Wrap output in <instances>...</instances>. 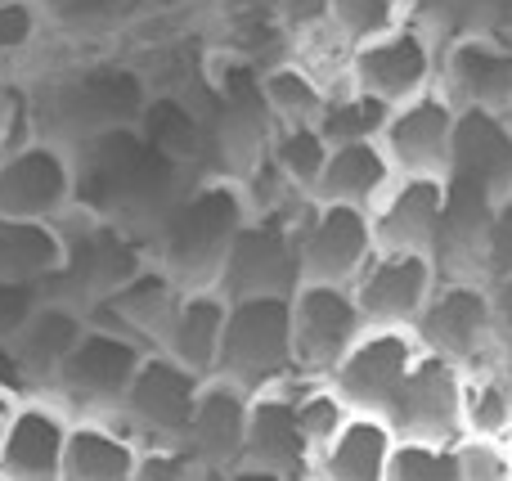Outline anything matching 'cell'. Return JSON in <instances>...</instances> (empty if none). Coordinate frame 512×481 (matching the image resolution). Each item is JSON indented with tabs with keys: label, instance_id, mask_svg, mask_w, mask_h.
Instances as JSON below:
<instances>
[{
	"label": "cell",
	"instance_id": "1",
	"mask_svg": "<svg viewBox=\"0 0 512 481\" xmlns=\"http://www.w3.org/2000/svg\"><path fill=\"white\" fill-rule=\"evenodd\" d=\"M248 216L252 207L234 176L194 180L153 234V261L180 288H216Z\"/></svg>",
	"mask_w": 512,
	"mask_h": 481
},
{
	"label": "cell",
	"instance_id": "2",
	"mask_svg": "<svg viewBox=\"0 0 512 481\" xmlns=\"http://www.w3.org/2000/svg\"><path fill=\"white\" fill-rule=\"evenodd\" d=\"M153 90L135 68L122 63H81V68L63 72L50 86L45 113H36V131L45 140L81 144L90 135L122 131V126H140L144 108H149Z\"/></svg>",
	"mask_w": 512,
	"mask_h": 481
},
{
	"label": "cell",
	"instance_id": "3",
	"mask_svg": "<svg viewBox=\"0 0 512 481\" xmlns=\"http://www.w3.org/2000/svg\"><path fill=\"white\" fill-rule=\"evenodd\" d=\"M63 230V270L45 293L63 297V302L81 306V311H95L99 302H108L113 293H122L135 275L153 261V248L140 239L135 230L108 221V216H95L86 207H77L72 216L59 221Z\"/></svg>",
	"mask_w": 512,
	"mask_h": 481
},
{
	"label": "cell",
	"instance_id": "4",
	"mask_svg": "<svg viewBox=\"0 0 512 481\" xmlns=\"http://www.w3.org/2000/svg\"><path fill=\"white\" fill-rule=\"evenodd\" d=\"M297 374V351H292V297H239L230 302L225 324V347L216 378L265 392Z\"/></svg>",
	"mask_w": 512,
	"mask_h": 481
},
{
	"label": "cell",
	"instance_id": "5",
	"mask_svg": "<svg viewBox=\"0 0 512 481\" xmlns=\"http://www.w3.org/2000/svg\"><path fill=\"white\" fill-rule=\"evenodd\" d=\"M301 207L248 216L221 270V293L239 297H292L301 288Z\"/></svg>",
	"mask_w": 512,
	"mask_h": 481
},
{
	"label": "cell",
	"instance_id": "6",
	"mask_svg": "<svg viewBox=\"0 0 512 481\" xmlns=\"http://www.w3.org/2000/svg\"><path fill=\"white\" fill-rule=\"evenodd\" d=\"M203 383L194 369H185L180 360L162 356V351H149V360L140 365L131 392H126L122 410L108 414L126 437H135L144 450L149 446H185L189 423H194L198 396H203Z\"/></svg>",
	"mask_w": 512,
	"mask_h": 481
},
{
	"label": "cell",
	"instance_id": "7",
	"mask_svg": "<svg viewBox=\"0 0 512 481\" xmlns=\"http://www.w3.org/2000/svg\"><path fill=\"white\" fill-rule=\"evenodd\" d=\"M144 360H149V347L131 342L126 333L104 329V324H90L50 396H59L77 419H108L122 410Z\"/></svg>",
	"mask_w": 512,
	"mask_h": 481
},
{
	"label": "cell",
	"instance_id": "8",
	"mask_svg": "<svg viewBox=\"0 0 512 481\" xmlns=\"http://www.w3.org/2000/svg\"><path fill=\"white\" fill-rule=\"evenodd\" d=\"M436 81H441V41L423 18L378 36V41L355 45L351 54V90L382 99L387 108L427 95L436 90Z\"/></svg>",
	"mask_w": 512,
	"mask_h": 481
},
{
	"label": "cell",
	"instance_id": "9",
	"mask_svg": "<svg viewBox=\"0 0 512 481\" xmlns=\"http://www.w3.org/2000/svg\"><path fill=\"white\" fill-rule=\"evenodd\" d=\"M414 338L423 351L454 360L459 369L477 365V360L499 351V329H495V293L486 279H441L418 315Z\"/></svg>",
	"mask_w": 512,
	"mask_h": 481
},
{
	"label": "cell",
	"instance_id": "10",
	"mask_svg": "<svg viewBox=\"0 0 512 481\" xmlns=\"http://www.w3.org/2000/svg\"><path fill=\"white\" fill-rule=\"evenodd\" d=\"M77 212V162L59 140L36 135L32 144L0 158V216L59 225Z\"/></svg>",
	"mask_w": 512,
	"mask_h": 481
},
{
	"label": "cell",
	"instance_id": "11",
	"mask_svg": "<svg viewBox=\"0 0 512 481\" xmlns=\"http://www.w3.org/2000/svg\"><path fill=\"white\" fill-rule=\"evenodd\" d=\"M369 320H364L360 302L351 288H328V284H301L292 293V351H297V374L328 383L337 374L351 347L364 338Z\"/></svg>",
	"mask_w": 512,
	"mask_h": 481
},
{
	"label": "cell",
	"instance_id": "12",
	"mask_svg": "<svg viewBox=\"0 0 512 481\" xmlns=\"http://www.w3.org/2000/svg\"><path fill=\"white\" fill-rule=\"evenodd\" d=\"M373 257L378 239L369 212L342 203H310L301 212V284L355 288Z\"/></svg>",
	"mask_w": 512,
	"mask_h": 481
},
{
	"label": "cell",
	"instance_id": "13",
	"mask_svg": "<svg viewBox=\"0 0 512 481\" xmlns=\"http://www.w3.org/2000/svg\"><path fill=\"white\" fill-rule=\"evenodd\" d=\"M418 360H423V342L414 338V329H364V338L337 365L328 387L351 405V414H382L387 419Z\"/></svg>",
	"mask_w": 512,
	"mask_h": 481
},
{
	"label": "cell",
	"instance_id": "14",
	"mask_svg": "<svg viewBox=\"0 0 512 481\" xmlns=\"http://www.w3.org/2000/svg\"><path fill=\"white\" fill-rule=\"evenodd\" d=\"M310 378L292 374L288 383L265 387L252 396V423H248V450L243 464L265 468V473L283 481H306L315 477V450L306 441V423H301V392Z\"/></svg>",
	"mask_w": 512,
	"mask_h": 481
},
{
	"label": "cell",
	"instance_id": "15",
	"mask_svg": "<svg viewBox=\"0 0 512 481\" xmlns=\"http://www.w3.org/2000/svg\"><path fill=\"white\" fill-rule=\"evenodd\" d=\"M387 423L400 441H463V369L445 356L423 351L409 383L400 387L396 405L387 410Z\"/></svg>",
	"mask_w": 512,
	"mask_h": 481
},
{
	"label": "cell",
	"instance_id": "16",
	"mask_svg": "<svg viewBox=\"0 0 512 481\" xmlns=\"http://www.w3.org/2000/svg\"><path fill=\"white\" fill-rule=\"evenodd\" d=\"M454 131H459V104L436 86L427 95L409 99V104L391 108V122L382 131V149H387L396 176L445 180L454 158Z\"/></svg>",
	"mask_w": 512,
	"mask_h": 481
},
{
	"label": "cell",
	"instance_id": "17",
	"mask_svg": "<svg viewBox=\"0 0 512 481\" xmlns=\"http://www.w3.org/2000/svg\"><path fill=\"white\" fill-rule=\"evenodd\" d=\"M441 266L423 252H378L360 279H355V302H360L369 329H414L427 311Z\"/></svg>",
	"mask_w": 512,
	"mask_h": 481
},
{
	"label": "cell",
	"instance_id": "18",
	"mask_svg": "<svg viewBox=\"0 0 512 481\" xmlns=\"http://www.w3.org/2000/svg\"><path fill=\"white\" fill-rule=\"evenodd\" d=\"M450 212V180L441 176H396L369 212L378 252H423L436 257Z\"/></svg>",
	"mask_w": 512,
	"mask_h": 481
},
{
	"label": "cell",
	"instance_id": "19",
	"mask_svg": "<svg viewBox=\"0 0 512 481\" xmlns=\"http://www.w3.org/2000/svg\"><path fill=\"white\" fill-rule=\"evenodd\" d=\"M436 86L459 108L512 117V41L495 32H463L441 45V81Z\"/></svg>",
	"mask_w": 512,
	"mask_h": 481
},
{
	"label": "cell",
	"instance_id": "20",
	"mask_svg": "<svg viewBox=\"0 0 512 481\" xmlns=\"http://www.w3.org/2000/svg\"><path fill=\"white\" fill-rule=\"evenodd\" d=\"M77 414L59 396H23L0 450L5 481H63V455Z\"/></svg>",
	"mask_w": 512,
	"mask_h": 481
},
{
	"label": "cell",
	"instance_id": "21",
	"mask_svg": "<svg viewBox=\"0 0 512 481\" xmlns=\"http://www.w3.org/2000/svg\"><path fill=\"white\" fill-rule=\"evenodd\" d=\"M86 329H90V315L81 311V306L45 293V302L36 306V311L27 315L23 329L9 338L14 342L18 369H23V378H27V392L32 396L54 392L63 365H68V356L77 351V342L86 338Z\"/></svg>",
	"mask_w": 512,
	"mask_h": 481
},
{
	"label": "cell",
	"instance_id": "22",
	"mask_svg": "<svg viewBox=\"0 0 512 481\" xmlns=\"http://www.w3.org/2000/svg\"><path fill=\"white\" fill-rule=\"evenodd\" d=\"M180 293H185V288H180L158 261H149L122 293H113L108 302H99L95 311H90V324H104V329H113V333H126V338L140 342V347L162 351L171 315H176V306H180Z\"/></svg>",
	"mask_w": 512,
	"mask_h": 481
},
{
	"label": "cell",
	"instance_id": "23",
	"mask_svg": "<svg viewBox=\"0 0 512 481\" xmlns=\"http://www.w3.org/2000/svg\"><path fill=\"white\" fill-rule=\"evenodd\" d=\"M445 180L486 189V194H495V198L512 194V117L459 108L454 158H450V176Z\"/></svg>",
	"mask_w": 512,
	"mask_h": 481
},
{
	"label": "cell",
	"instance_id": "24",
	"mask_svg": "<svg viewBox=\"0 0 512 481\" xmlns=\"http://www.w3.org/2000/svg\"><path fill=\"white\" fill-rule=\"evenodd\" d=\"M248 423H252V392L225 383V378H207L203 396H198L194 423H189L185 446L194 450L203 464L230 468L243 464V450H248Z\"/></svg>",
	"mask_w": 512,
	"mask_h": 481
},
{
	"label": "cell",
	"instance_id": "25",
	"mask_svg": "<svg viewBox=\"0 0 512 481\" xmlns=\"http://www.w3.org/2000/svg\"><path fill=\"white\" fill-rule=\"evenodd\" d=\"M225 324H230V297L221 288H185L176 315H171L162 356L180 360L198 378H216L221 347H225Z\"/></svg>",
	"mask_w": 512,
	"mask_h": 481
},
{
	"label": "cell",
	"instance_id": "26",
	"mask_svg": "<svg viewBox=\"0 0 512 481\" xmlns=\"http://www.w3.org/2000/svg\"><path fill=\"white\" fill-rule=\"evenodd\" d=\"M396 428L382 414H351L324 455L315 459L319 481H387L396 455Z\"/></svg>",
	"mask_w": 512,
	"mask_h": 481
},
{
	"label": "cell",
	"instance_id": "27",
	"mask_svg": "<svg viewBox=\"0 0 512 481\" xmlns=\"http://www.w3.org/2000/svg\"><path fill=\"white\" fill-rule=\"evenodd\" d=\"M396 180V167H391L387 149L378 140L369 144H337L324 162V176L315 185V198L310 203H342V207H360V212H373L378 198L391 189Z\"/></svg>",
	"mask_w": 512,
	"mask_h": 481
},
{
	"label": "cell",
	"instance_id": "28",
	"mask_svg": "<svg viewBox=\"0 0 512 481\" xmlns=\"http://www.w3.org/2000/svg\"><path fill=\"white\" fill-rule=\"evenodd\" d=\"M144 446L113 419H77L63 455V481H135Z\"/></svg>",
	"mask_w": 512,
	"mask_h": 481
},
{
	"label": "cell",
	"instance_id": "29",
	"mask_svg": "<svg viewBox=\"0 0 512 481\" xmlns=\"http://www.w3.org/2000/svg\"><path fill=\"white\" fill-rule=\"evenodd\" d=\"M63 230L45 221H14L0 216V284L50 288L63 270Z\"/></svg>",
	"mask_w": 512,
	"mask_h": 481
},
{
	"label": "cell",
	"instance_id": "30",
	"mask_svg": "<svg viewBox=\"0 0 512 481\" xmlns=\"http://www.w3.org/2000/svg\"><path fill=\"white\" fill-rule=\"evenodd\" d=\"M463 437H512V356L463 369Z\"/></svg>",
	"mask_w": 512,
	"mask_h": 481
},
{
	"label": "cell",
	"instance_id": "31",
	"mask_svg": "<svg viewBox=\"0 0 512 481\" xmlns=\"http://www.w3.org/2000/svg\"><path fill=\"white\" fill-rule=\"evenodd\" d=\"M261 99L274 126H319V117L328 108L324 81L310 68H301L297 59L274 63V68L261 72Z\"/></svg>",
	"mask_w": 512,
	"mask_h": 481
},
{
	"label": "cell",
	"instance_id": "32",
	"mask_svg": "<svg viewBox=\"0 0 512 481\" xmlns=\"http://www.w3.org/2000/svg\"><path fill=\"white\" fill-rule=\"evenodd\" d=\"M265 153H270L279 176L288 180L301 198H315V185H319V176H324V162H328V153H333V144L319 135V126H274Z\"/></svg>",
	"mask_w": 512,
	"mask_h": 481
},
{
	"label": "cell",
	"instance_id": "33",
	"mask_svg": "<svg viewBox=\"0 0 512 481\" xmlns=\"http://www.w3.org/2000/svg\"><path fill=\"white\" fill-rule=\"evenodd\" d=\"M324 18L342 41L364 45V41H378V36L414 23L418 0H324Z\"/></svg>",
	"mask_w": 512,
	"mask_h": 481
},
{
	"label": "cell",
	"instance_id": "34",
	"mask_svg": "<svg viewBox=\"0 0 512 481\" xmlns=\"http://www.w3.org/2000/svg\"><path fill=\"white\" fill-rule=\"evenodd\" d=\"M391 122V108L373 95H360V90H342V95H328V108L319 117V135L328 144H382V131Z\"/></svg>",
	"mask_w": 512,
	"mask_h": 481
},
{
	"label": "cell",
	"instance_id": "35",
	"mask_svg": "<svg viewBox=\"0 0 512 481\" xmlns=\"http://www.w3.org/2000/svg\"><path fill=\"white\" fill-rule=\"evenodd\" d=\"M387 481H463L459 446H441V441H396Z\"/></svg>",
	"mask_w": 512,
	"mask_h": 481
},
{
	"label": "cell",
	"instance_id": "36",
	"mask_svg": "<svg viewBox=\"0 0 512 481\" xmlns=\"http://www.w3.org/2000/svg\"><path fill=\"white\" fill-rule=\"evenodd\" d=\"M45 23L50 14L41 0H0V72L41 45Z\"/></svg>",
	"mask_w": 512,
	"mask_h": 481
},
{
	"label": "cell",
	"instance_id": "37",
	"mask_svg": "<svg viewBox=\"0 0 512 481\" xmlns=\"http://www.w3.org/2000/svg\"><path fill=\"white\" fill-rule=\"evenodd\" d=\"M36 104L14 72H0V158L36 140Z\"/></svg>",
	"mask_w": 512,
	"mask_h": 481
},
{
	"label": "cell",
	"instance_id": "38",
	"mask_svg": "<svg viewBox=\"0 0 512 481\" xmlns=\"http://www.w3.org/2000/svg\"><path fill=\"white\" fill-rule=\"evenodd\" d=\"M135 481H225V473L203 464L189 446H149Z\"/></svg>",
	"mask_w": 512,
	"mask_h": 481
},
{
	"label": "cell",
	"instance_id": "39",
	"mask_svg": "<svg viewBox=\"0 0 512 481\" xmlns=\"http://www.w3.org/2000/svg\"><path fill=\"white\" fill-rule=\"evenodd\" d=\"M463 481H512V437H463Z\"/></svg>",
	"mask_w": 512,
	"mask_h": 481
},
{
	"label": "cell",
	"instance_id": "40",
	"mask_svg": "<svg viewBox=\"0 0 512 481\" xmlns=\"http://www.w3.org/2000/svg\"><path fill=\"white\" fill-rule=\"evenodd\" d=\"M45 14L54 27H68V32H95L108 27L113 18H122L126 0H41Z\"/></svg>",
	"mask_w": 512,
	"mask_h": 481
},
{
	"label": "cell",
	"instance_id": "41",
	"mask_svg": "<svg viewBox=\"0 0 512 481\" xmlns=\"http://www.w3.org/2000/svg\"><path fill=\"white\" fill-rule=\"evenodd\" d=\"M486 284H499V279L512 275V194H504L490 212V225H486Z\"/></svg>",
	"mask_w": 512,
	"mask_h": 481
},
{
	"label": "cell",
	"instance_id": "42",
	"mask_svg": "<svg viewBox=\"0 0 512 481\" xmlns=\"http://www.w3.org/2000/svg\"><path fill=\"white\" fill-rule=\"evenodd\" d=\"M45 302V288L36 284H0V338H14L27 324V315Z\"/></svg>",
	"mask_w": 512,
	"mask_h": 481
},
{
	"label": "cell",
	"instance_id": "43",
	"mask_svg": "<svg viewBox=\"0 0 512 481\" xmlns=\"http://www.w3.org/2000/svg\"><path fill=\"white\" fill-rule=\"evenodd\" d=\"M490 293H495V329H499V351L512 356V275L499 279V284H490Z\"/></svg>",
	"mask_w": 512,
	"mask_h": 481
},
{
	"label": "cell",
	"instance_id": "44",
	"mask_svg": "<svg viewBox=\"0 0 512 481\" xmlns=\"http://www.w3.org/2000/svg\"><path fill=\"white\" fill-rule=\"evenodd\" d=\"M0 387H9V392H18V396H32V392H27L23 369H18L14 342H5V338H0Z\"/></svg>",
	"mask_w": 512,
	"mask_h": 481
},
{
	"label": "cell",
	"instance_id": "45",
	"mask_svg": "<svg viewBox=\"0 0 512 481\" xmlns=\"http://www.w3.org/2000/svg\"><path fill=\"white\" fill-rule=\"evenodd\" d=\"M18 405H23V396L9 392V387H0V450H5V437H9V423H14Z\"/></svg>",
	"mask_w": 512,
	"mask_h": 481
},
{
	"label": "cell",
	"instance_id": "46",
	"mask_svg": "<svg viewBox=\"0 0 512 481\" xmlns=\"http://www.w3.org/2000/svg\"><path fill=\"white\" fill-rule=\"evenodd\" d=\"M225 481H283V477L265 473V468H252V464H239V468H230V473H225Z\"/></svg>",
	"mask_w": 512,
	"mask_h": 481
},
{
	"label": "cell",
	"instance_id": "47",
	"mask_svg": "<svg viewBox=\"0 0 512 481\" xmlns=\"http://www.w3.org/2000/svg\"><path fill=\"white\" fill-rule=\"evenodd\" d=\"M306 481H319V477H306Z\"/></svg>",
	"mask_w": 512,
	"mask_h": 481
},
{
	"label": "cell",
	"instance_id": "48",
	"mask_svg": "<svg viewBox=\"0 0 512 481\" xmlns=\"http://www.w3.org/2000/svg\"><path fill=\"white\" fill-rule=\"evenodd\" d=\"M0 481H5V477H0Z\"/></svg>",
	"mask_w": 512,
	"mask_h": 481
}]
</instances>
